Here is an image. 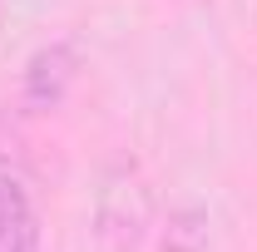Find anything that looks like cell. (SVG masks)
I'll return each instance as SVG.
<instances>
[{
  "label": "cell",
  "mask_w": 257,
  "mask_h": 252,
  "mask_svg": "<svg viewBox=\"0 0 257 252\" xmlns=\"http://www.w3.org/2000/svg\"><path fill=\"white\" fill-rule=\"evenodd\" d=\"M154 222V193L134 158H114L104 168L94 198V252H139Z\"/></svg>",
  "instance_id": "1"
},
{
  "label": "cell",
  "mask_w": 257,
  "mask_h": 252,
  "mask_svg": "<svg viewBox=\"0 0 257 252\" xmlns=\"http://www.w3.org/2000/svg\"><path fill=\"white\" fill-rule=\"evenodd\" d=\"M208 208L198 203H183L173 208L168 222H163V237H159V252H208L213 247V232H208Z\"/></svg>",
  "instance_id": "3"
},
{
  "label": "cell",
  "mask_w": 257,
  "mask_h": 252,
  "mask_svg": "<svg viewBox=\"0 0 257 252\" xmlns=\"http://www.w3.org/2000/svg\"><path fill=\"white\" fill-rule=\"evenodd\" d=\"M79 79V50L74 40H45L20 69V109L25 114H55Z\"/></svg>",
  "instance_id": "2"
},
{
  "label": "cell",
  "mask_w": 257,
  "mask_h": 252,
  "mask_svg": "<svg viewBox=\"0 0 257 252\" xmlns=\"http://www.w3.org/2000/svg\"><path fill=\"white\" fill-rule=\"evenodd\" d=\"M5 252H45V237H40V222H25V227H20V232H15V242H10V247Z\"/></svg>",
  "instance_id": "5"
},
{
  "label": "cell",
  "mask_w": 257,
  "mask_h": 252,
  "mask_svg": "<svg viewBox=\"0 0 257 252\" xmlns=\"http://www.w3.org/2000/svg\"><path fill=\"white\" fill-rule=\"evenodd\" d=\"M35 218L30 208V188H25V178L10 168V163H0V252L15 242V232Z\"/></svg>",
  "instance_id": "4"
}]
</instances>
